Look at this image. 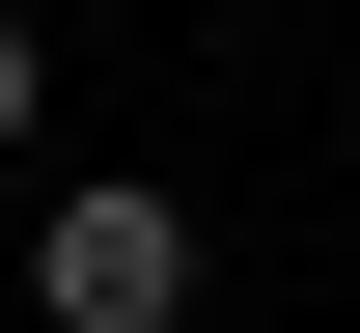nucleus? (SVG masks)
I'll return each instance as SVG.
<instances>
[{"instance_id":"obj_1","label":"nucleus","mask_w":360,"mask_h":333,"mask_svg":"<svg viewBox=\"0 0 360 333\" xmlns=\"http://www.w3.org/2000/svg\"><path fill=\"white\" fill-rule=\"evenodd\" d=\"M28 306H56V333H167V306H194V194H139V167H56V222H28Z\"/></svg>"},{"instance_id":"obj_2","label":"nucleus","mask_w":360,"mask_h":333,"mask_svg":"<svg viewBox=\"0 0 360 333\" xmlns=\"http://www.w3.org/2000/svg\"><path fill=\"white\" fill-rule=\"evenodd\" d=\"M0 139H28V28H0Z\"/></svg>"}]
</instances>
